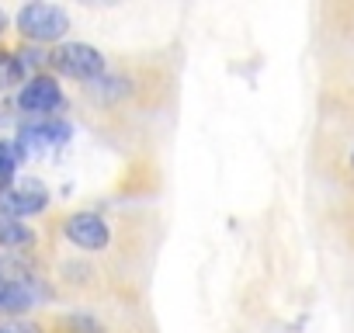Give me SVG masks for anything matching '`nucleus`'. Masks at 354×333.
<instances>
[{"instance_id": "4", "label": "nucleus", "mask_w": 354, "mask_h": 333, "mask_svg": "<svg viewBox=\"0 0 354 333\" xmlns=\"http://www.w3.org/2000/svg\"><path fill=\"white\" fill-rule=\"evenodd\" d=\"M18 108L25 111V115H39V118H49L53 111H59L63 108V91H59V84L53 80V77H32L25 87H21V94H18Z\"/></svg>"}, {"instance_id": "14", "label": "nucleus", "mask_w": 354, "mask_h": 333, "mask_svg": "<svg viewBox=\"0 0 354 333\" xmlns=\"http://www.w3.org/2000/svg\"><path fill=\"white\" fill-rule=\"evenodd\" d=\"M351 171H354V153H351Z\"/></svg>"}, {"instance_id": "5", "label": "nucleus", "mask_w": 354, "mask_h": 333, "mask_svg": "<svg viewBox=\"0 0 354 333\" xmlns=\"http://www.w3.org/2000/svg\"><path fill=\"white\" fill-rule=\"evenodd\" d=\"M63 229H66V240H70L73 247H80V250H104V247L111 243L108 222H104L101 216H94V212H77V216H70Z\"/></svg>"}, {"instance_id": "10", "label": "nucleus", "mask_w": 354, "mask_h": 333, "mask_svg": "<svg viewBox=\"0 0 354 333\" xmlns=\"http://www.w3.org/2000/svg\"><path fill=\"white\" fill-rule=\"evenodd\" d=\"M66 330L70 333H108L94 316H87V312H73L70 319H66Z\"/></svg>"}, {"instance_id": "8", "label": "nucleus", "mask_w": 354, "mask_h": 333, "mask_svg": "<svg viewBox=\"0 0 354 333\" xmlns=\"http://www.w3.org/2000/svg\"><path fill=\"white\" fill-rule=\"evenodd\" d=\"M21 80L25 77H21V70L15 63V53H0V91H8V87L21 84Z\"/></svg>"}, {"instance_id": "6", "label": "nucleus", "mask_w": 354, "mask_h": 333, "mask_svg": "<svg viewBox=\"0 0 354 333\" xmlns=\"http://www.w3.org/2000/svg\"><path fill=\"white\" fill-rule=\"evenodd\" d=\"M39 302V288L35 278L25 274L21 278H0V316H21Z\"/></svg>"}, {"instance_id": "12", "label": "nucleus", "mask_w": 354, "mask_h": 333, "mask_svg": "<svg viewBox=\"0 0 354 333\" xmlns=\"http://www.w3.org/2000/svg\"><path fill=\"white\" fill-rule=\"evenodd\" d=\"M8 122V111H4V104H0V125H4Z\"/></svg>"}, {"instance_id": "2", "label": "nucleus", "mask_w": 354, "mask_h": 333, "mask_svg": "<svg viewBox=\"0 0 354 333\" xmlns=\"http://www.w3.org/2000/svg\"><path fill=\"white\" fill-rule=\"evenodd\" d=\"M49 66L59 70L70 80H97L108 63H104V56L94 46H87V42H66V46H59V49L49 53Z\"/></svg>"}, {"instance_id": "9", "label": "nucleus", "mask_w": 354, "mask_h": 333, "mask_svg": "<svg viewBox=\"0 0 354 333\" xmlns=\"http://www.w3.org/2000/svg\"><path fill=\"white\" fill-rule=\"evenodd\" d=\"M15 166H18V160H15L11 146H8V142H0V191L15 184Z\"/></svg>"}, {"instance_id": "13", "label": "nucleus", "mask_w": 354, "mask_h": 333, "mask_svg": "<svg viewBox=\"0 0 354 333\" xmlns=\"http://www.w3.org/2000/svg\"><path fill=\"white\" fill-rule=\"evenodd\" d=\"M0 333H11V330H8V323H4V326H0Z\"/></svg>"}, {"instance_id": "3", "label": "nucleus", "mask_w": 354, "mask_h": 333, "mask_svg": "<svg viewBox=\"0 0 354 333\" xmlns=\"http://www.w3.org/2000/svg\"><path fill=\"white\" fill-rule=\"evenodd\" d=\"M46 205H49V188L42 181H35V178H25V181L0 191V216H8V219L39 216Z\"/></svg>"}, {"instance_id": "11", "label": "nucleus", "mask_w": 354, "mask_h": 333, "mask_svg": "<svg viewBox=\"0 0 354 333\" xmlns=\"http://www.w3.org/2000/svg\"><path fill=\"white\" fill-rule=\"evenodd\" d=\"M8 330H11V333H42L35 323H25V319H18V323H8Z\"/></svg>"}, {"instance_id": "7", "label": "nucleus", "mask_w": 354, "mask_h": 333, "mask_svg": "<svg viewBox=\"0 0 354 333\" xmlns=\"http://www.w3.org/2000/svg\"><path fill=\"white\" fill-rule=\"evenodd\" d=\"M0 247H8V250H32L35 247V233L21 219L0 216Z\"/></svg>"}, {"instance_id": "1", "label": "nucleus", "mask_w": 354, "mask_h": 333, "mask_svg": "<svg viewBox=\"0 0 354 333\" xmlns=\"http://www.w3.org/2000/svg\"><path fill=\"white\" fill-rule=\"evenodd\" d=\"M18 32L28 42H56L70 32V15L59 4H25L18 11Z\"/></svg>"}]
</instances>
